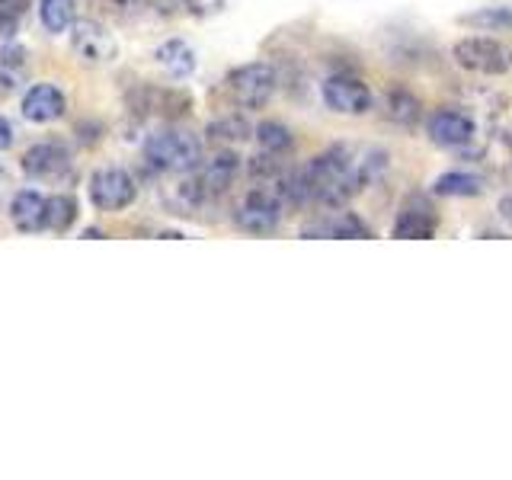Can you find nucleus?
<instances>
[{
  "label": "nucleus",
  "mask_w": 512,
  "mask_h": 480,
  "mask_svg": "<svg viewBox=\"0 0 512 480\" xmlns=\"http://www.w3.org/2000/svg\"><path fill=\"white\" fill-rule=\"evenodd\" d=\"M84 240H103V231L100 228H87L84 231Z\"/></svg>",
  "instance_id": "obj_30"
},
{
  "label": "nucleus",
  "mask_w": 512,
  "mask_h": 480,
  "mask_svg": "<svg viewBox=\"0 0 512 480\" xmlns=\"http://www.w3.org/2000/svg\"><path fill=\"white\" fill-rule=\"evenodd\" d=\"M77 199L71 192H55V196H45V231L55 234H68L77 224Z\"/></svg>",
  "instance_id": "obj_19"
},
{
  "label": "nucleus",
  "mask_w": 512,
  "mask_h": 480,
  "mask_svg": "<svg viewBox=\"0 0 512 480\" xmlns=\"http://www.w3.org/2000/svg\"><path fill=\"white\" fill-rule=\"evenodd\" d=\"M186 4H189L192 10H196V7H202V4H205V0H186Z\"/></svg>",
  "instance_id": "obj_31"
},
{
  "label": "nucleus",
  "mask_w": 512,
  "mask_h": 480,
  "mask_svg": "<svg viewBox=\"0 0 512 480\" xmlns=\"http://www.w3.org/2000/svg\"><path fill=\"white\" fill-rule=\"evenodd\" d=\"M154 61H157V68L170 74L173 80H186L192 71H196V48H192L186 39H167V42H160L154 48Z\"/></svg>",
  "instance_id": "obj_16"
},
{
  "label": "nucleus",
  "mask_w": 512,
  "mask_h": 480,
  "mask_svg": "<svg viewBox=\"0 0 512 480\" xmlns=\"http://www.w3.org/2000/svg\"><path fill=\"white\" fill-rule=\"evenodd\" d=\"M39 20L52 36H64L77 20L74 0H39Z\"/></svg>",
  "instance_id": "obj_24"
},
{
  "label": "nucleus",
  "mask_w": 512,
  "mask_h": 480,
  "mask_svg": "<svg viewBox=\"0 0 512 480\" xmlns=\"http://www.w3.org/2000/svg\"><path fill=\"white\" fill-rule=\"evenodd\" d=\"M320 96H324L327 109L336 112V116H365L375 106V96L368 90V84L352 74H330L320 84Z\"/></svg>",
  "instance_id": "obj_7"
},
{
  "label": "nucleus",
  "mask_w": 512,
  "mask_h": 480,
  "mask_svg": "<svg viewBox=\"0 0 512 480\" xmlns=\"http://www.w3.org/2000/svg\"><path fill=\"white\" fill-rule=\"evenodd\" d=\"M20 112L32 125H48V122H58L64 112H68V100H64V93L55 84H32L23 93Z\"/></svg>",
  "instance_id": "obj_11"
},
{
  "label": "nucleus",
  "mask_w": 512,
  "mask_h": 480,
  "mask_svg": "<svg viewBox=\"0 0 512 480\" xmlns=\"http://www.w3.org/2000/svg\"><path fill=\"white\" fill-rule=\"evenodd\" d=\"M436 228H439V215L432 212L423 199H410L404 208H400V215L394 218L391 237H397V240H426V237L436 234Z\"/></svg>",
  "instance_id": "obj_13"
},
{
  "label": "nucleus",
  "mask_w": 512,
  "mask_h": 480,
  "mask_svg": "<svg viewBox=\"0 0 512 480\" xmlns=\"http://www.w3.org/2000/svg\"><path fill=\"white\" fill-rule=\"evenodd\" d=\"M452 58L458 68L484 77H503L512 71V48L493 36H464L455 42Z\"/></svg>",
  "instance_id": "obj_3"
},
{
  "label": "nucleus",
  "mask_w": 512,
  "mask_h": 480,
  "mask_svg": "<svg viewBox=\"0 0 512 480\" xmlns=\"http://www.w3.org/2000/svg\"><path fill=\"white\" fill-rule=\"evenodd\" d=\"M240 173V157L234 151H218L212 160H205L202 173H199V189L205 199H215L221 192H228V186L234 183V176Z\"/></svg>",
  "instance_id": "obj_14"
},
{
  "label": "nucleus",
  "mask_w": 512,
  "mask_h": 480,
  "mask_svg": "<svg viewBox=\"0 0 512 480\" xmlns=\"http://www.w3.org/2000/svg\"><path fill=\"white\" fill-rule=\"evenodd\" d=\"M253 138L256 144L266 151V154H288L295 148V135H292V128H288L285 122H276V119H266L253 128Z\"/></svg>",
  "instance_id": "obj_22"
},
{
  "label": "nucleus",
  "mask_w": 512,
  "mask_h": 480,
  "mask_svg": "<svg viewBox=\"0 0 512 480\" xmlns=\"http://www.w3.org/2000/svg\"><path fill=\"white\" fill-rule=\"evenodd\" d=\"M282 202L272 189H253L234 208V228L253 234V237H266L279 228L282 221Z\"/></svg>",
  "instance_id": "obj_5"
},
{
  "label": "nucleus",
  "mask_w": 512,
  "mask_h": 480,
  "mask_svg": "<svg viewBox=\"0 0 512 480\" xmlns=\"http://www.w3.org/2000/svg\"><path fill=\"white\" fill-rule=\"evenodd\" d=\"M87 196L93 208H100V212H122V208L135 202L138 183L125 167H100L90 176Z\"/></svg>",
  "instance_id": "obj_6"
},
{
  "label": "nucleus",
  "mask_w": 512,
  "mask_h": 480,
  "mask_svg": "<svg viewBox=\"0 0 512 480\" xmlns=\"http://www.w3.org/2000/svg\"><path fill=\"white\" fill-rule=\"evenodd\" d=\"M20 167L29 180H61L71 170V154L58 141H39L23 154Z\"/></svg>",
  "instance_id": "obj_10"
},
{
  "label": "nucleus",
  "mask_w": 512,
  "mask_h": 480,
  "mask_svg": "<svg viewBox=\"0 0 512 480\" xmlns=\"http://www.w3.org/2000/svg\"><path fill=\"white\" fill-rule=\"evenodd\" d=\"M276 87H279L276 68L266 61L237 64V68L228 74V96L237 109H263L272 100Z\"/></svg>",
  "instance_id": "obj_4"
},
{
  "label": "nucleus",
  "mask_w": 512,
  "mask_h": 480,
  "mask_svg": "<svg viewBox=\"0 0 512 480\" xmlns=\"http://www.w3.org/2000/svg\"><path fill=\"white\" fill-rule=\"evenodd\" d=\"M106 4H112V7H122V10H128V7H138V4H144V0H106Z\"/></svg>",
  "instance_id": "obj_28"
},
{
  "label": "nucleus",
  "mask_w": 512,
  "mask_h": 480,
  "mask_svg": "<svg viewBox=\"0 0 512 480\" xmlns=\"http://www.w3.org/2000/svg\"><path fill=\"white\" fill-rule=\"evenodd\" d=\"M26 4L29 0H0V39L10 42L23 26L26 16Z\"/></svg>",
  "instance_id": "obj_26"
},
{
  "label": "nucleus",
  "mask_w": 512,
  "mask_h": 480,
  "mask_svg": "<svg viewBox=\"0 0 512 480\" xmlns=\"http://www.w3.org/2000/svg\"><path fill=\"white\" fill-rule=\"evenodd\" d=\"M500 212H503V218H509V221H512V196H506V199H503Z\"/></svg>",
  "instance_id": "obj_29"
},
{
  "label": "nucleus",
  "mask_w": 512,
  "mask_h": 480,
  "mask_svg": "<svg viewBox=\"0 0 512 480\" xmlns=\"http://www.w3.org/2000/svg\"><path fill=\"white\" fill-rule=\"evenodd\" d=\"M144 157L154 170L192 173L202 167V141L186 128H164L144 141Z\"/></svg>",
  "instance_id": "obj_2"
},
{
  "label": "nucleus",
  "mask_w": 512,
  "mask_h": 480,
  "mask_svg": "<svg viewBox=\"0 0 512 480\" xmlns=\"http://www.w3.org/2000/svg\"><path fill=\"white\" fill-rule=\"evenodd\" d=\"M68 36H71L74 55L84 64H93V68L109 64L112 58L119 55V42L112 39V32L103 23H96V20H74V26L68 29Z\"/></svg>",
  "instance_id": "obj_8"
},
{
  "label": "nucleus",
  "mask_w": 512,
  "mask_h": 480,
  "mask_svg": "<svg viewBox=\"0 0 512 480\" xmlns=\"http://www.w3.org/2000/svg\"><path fill=\"white\" fill-rule=\"evenodd\" d=\"M128 103L138 112V116H148V112H160L167 119H180L192 109V100L183 90H154V87H141L128 96Z\"/></svg>",
  "instance_id": "obj_12"
},
{
  "label": "nucleus",
  "mask_w": 512,
  "mask_h": 480,
  "mask_svg": "<svg viewBox=\"0 0 512 480\" xmlns=\"http://www.w3.org/2000/svg\"><path fill=\"white\" fill-rule=\"evenodd\" d=\"M384 116H388L394 125H413L423 116V103L416 100L410 90L394 87V90L384 93Z\"/></svg>",
  "instance_id": "obj_20"
},
{
  "label": "nucleus",
  "mask_w": 512,
  "mask_h": 480,
  "mask_svg": "<svg viewBox=\"0 0 512 480\" xmlns=\"http://www.w3.org/2000/svg\"><path fill=\"white\" fill-rule=\"evenodd\" d=\"M484 176H477L471 170H445L442 176L432 180V196L442 199H474L484 192Z\"/></svg>",
  "instance_id": "obj_18"
},
{
  "label": "nucleus",
  "mask_w": 512,
  "mask_h": 480,
  "mask_svg": "<svg viewBox=\"0 0 512 480\" xmlns=\"http://www.w3.org/2000/svg\"><path fill=\"white\" fill-rule=\"evenodd\" d=\"M461 23L464 26H474L480 32H503L512 26V7H480L477 13H468V16H461Z\"/></svg>",
  "instance_id": "obj_25"
},
{
  "label": "nucleus",
  "mask_w": 512,
  "mask_h": 480,
  "mask_svg": "<svg viewBox=\"0 0 512 480\" xmlns=\"http://www.w3.org/2000/svg\"><path fill=\"white\" fill-rule=\"evenodd\" d=\"M23 74H26V48L7 42L0 48V96H7L20 87Z\"/></svg>",
  "instance_id": "obj_23"
},
{
  "label": "nucleus",
  "mask_w": 512,
  "mask_h": 480,
  "mask_svg": "<svg viewBox=\"0 0 512 480\" xmlns=\"http://www.w3.org/2000/svg\"><path fill=\"white\" fill-rule=\"evenodd\" d=\"M301 237H333V240H352V237H372V231L365 228V221L356 218L352 212H336L330 218H320L301 231Z\"/></svg>",
  "instance_id": "obj_17"
},
{
  "label": "nucleus",
  "mask_w": 512,
  "mask_h": 480,
  "mask_svg": "<svg viewBox=\"0 0 512 480\" xmlns=\"http://www.w3.org/2000/svg\"><path fill=\"white\" fill-rule=\"evenodd\" d=\"M10 221L16 231L39 234L45 231V196L36 189H20L10 199Z\"/></svg>",
  "instance_id": "obj_15"
},
{
  "label": "nucleus",
  "mask_w": 512,
  "mask_h": 480,
  "mask_svg": "<svg viewBox=\"0 0 512 480\" xmlns=\"http://www.w3.org/2000/svg\"><path fill=\"white\" fill-rule=\"evenodd\" d=\"M10 144H13V125L4 116H0V151H7Z\"/></svg>",
  "instance_id": "obj_27"
},
{
  "label": "nucleus",
  "mask_w": 512,
  "mask_h": 480,
  "mask_svg": "<svg viewBox=\"0 0 512 480\" xmlns=\"http://www.w3.org/2000/svg\"><path fill=\"white\" fill-rule=\"evenodd\" d=\"M388 173V151L375 144H333L298 170L304 202L340 208Z\"/></svg>",
  "instance_id": "obj_1"
},
{
  "label": "nucleus",
  "mask_w": 512,
  "mask_h": 480,
  "mask_svg": "<svg viewBox=\"0 0 512 480\" xmlns=\"http://www.w3.org/2000/svg\"><path fill=\"white\" fill-rule=\"evenodd\" d=\"M205 135H208V141H215V144H221V148H224V144L247 141L253 135V128H250V122L244 116H240V112H228V116H218V119L208 122Z\"/></svg>",
  "instance_id": "obj_21"
},
{
  "label": "nucleus",
  "mask_w": 512,
  "mask_h": 480,
  "mask_svg": "<svg viewBox=\"0 0 512 480\" xmlns=\"http://www.w3.org/2000/svg\"><path fill=\"white\" fill-rule=\"evenodd\" d=\"M426 135L439 148H464L477 135V125L468 112L461 109H439L426 119Z\"/></svg>",
  "instance_id": "obj_9"
}]
</instances>
